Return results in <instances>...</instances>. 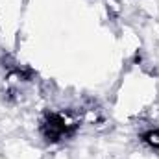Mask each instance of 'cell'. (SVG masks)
Listing matches in <instances>:
<instances>
[{"mask_svg": "<svg viewBox=\"0 0 159 159\" xmlns=\"http://www.w3.org/2000/svg\"><path fill=\"white\" fill-rule=\"evenodd\" d=\"M78 128V122H72L63 113H50L41 124V133L46 141L57 143L65 137H70Z\"/></svg>", "mask_w": 159, "mask_h": 159, "instance_id": "6da1fadb", "label": "cell"}, {"mask_svg": "<svg viewBox=\"0 0 159 159\" xmlns=\"http://www.w3.org/2000/svg\"><path fill=\"white\" fill-rule=\"evenodd\" d=\"M143 141H144L148 146H152V148L159 150V128L150 129V131H146V133H143Z\"/></svg>", "mask_w": 159, "mask_h": 159, "instance_id": "7a4b0ae2", "label": "cell"}]
</instances>
